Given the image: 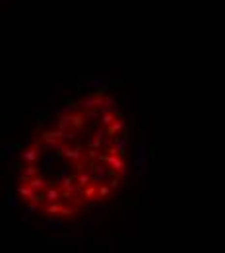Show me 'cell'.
Listing matches in <instances>:
<instances>
[{
    "label": "cell",
    "mask_w": 225,
    "mask_h": 253,
    "mask_svg": "<svg viewBox=\"0 0 225 253\" xmlns=\"http://www.w3.org/2000/svg\"><path fill=\"white\" fill-rule=\"evenodd\" d=\"M146 136L123 84L66 80L2 138V181L20 220L55 244H101L138 203Z\"/></svg>",
    "instance_id": "obj_1"
}]
</instances>
